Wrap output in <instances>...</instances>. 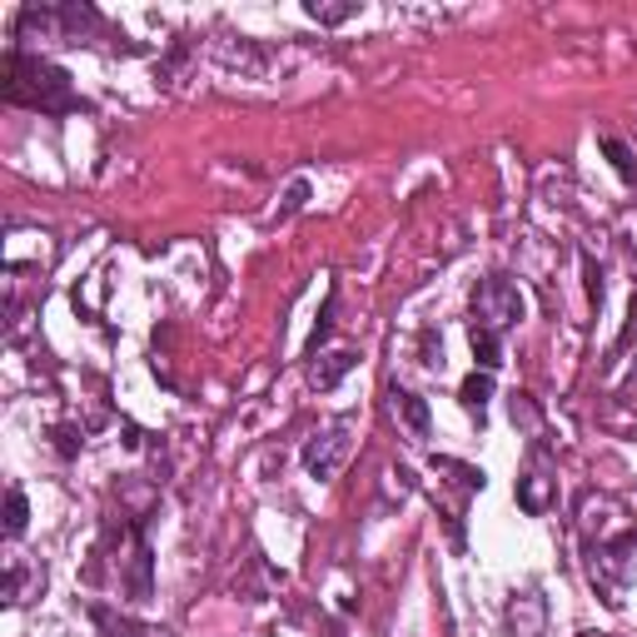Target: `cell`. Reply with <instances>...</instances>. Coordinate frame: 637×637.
Wrapping results in <instances>:
<instances>
[{
    "instance_id": "8fae6325",
    "label": "cell",
    "mask_w": 637,
    "mask_h": 637,
    "mask_svg": "<svg viewBox=\"0 0 637 637\" xmlns=\"http://www.w3.org/2000/svg\"><path fill=\"white\" fill-rule=\"evenodd\" d=\"M334 309H339V289H329V299H324V314H318L314 334H309V354H318V344L329 339V329H334Z\"/></svg>"
},
{
    "instance_id": "7a4b0ae2",
    "label": "cell",
    "mask_w": 637,
    "mask_h": 637,
    "mask_svg": "<svg viewBox=\"0 0 637 637\" xmlns=\"http://www.w3.org/2000/svg\"><path fill=\"white\" fill-rule=\"evenodd\" d=\"M523 314H528V299H523V289L513 279H503V274H494V279H484L473 289V329L508 334Z\"/></svg>"
},
{
    "instance_id": "6da1fadb",
    "label": "cell",
    "mask_w": 637,
    "mask_h": 637,
    "mask_svg": "<svg viewBox=\"0 0 637 637\" xmlns=\"http://www.w3.org/2000/svg\"><path fill=\"white\" fill-rule=\"evenodd\" d=\"M0 95H5V105H25V110H40V115H85L90 110V100L75 95L71 75L60 71L55 60L30 55L21 46L5 55Z\"/></svg>"
},
{
    "instance_id": "52a82bcc",
    "label": "cell",
    "mask_w": 637,
    "mask_h": 637,
    "mask_svg": "<svg viewBox=\"0 0 637 637\" xmlns=\"http://www.w3.org/2000/svg\"><path fill=\"white\" fill-rule=\"evenodd\" d=\"M389 399H394V413H399L403 424L413 428V438H428V403L419 399L413 389H399V384L389 389Z\"/></svg>"
},
{
    "instance_id": "ba28073f",
    "label": "cell",
    "mask_w": 637,
    "mask_h": 637,
    "mask_svg": "<svg viewBox=\"0 0 637 637\" xmlns=\"http://www.w3.org/2000/svg\"><path fill=\"white\" fill-rule=\"evenodd\" d=\"M459 399H463V409L484 424L488 419V399H494V374H484V369H473L469 378H463V389H459Z\"/></svg>"
},
{
    "instance_id": "7c38bea8",
    "label": "cell",
    "mask_w": 637,
    "mask_h": 637,
    "mask_svg": "<svg viewBox=\"0 0 637 637\" xmlns=\"http://www.w3.org/2000/svg\"><path fill=\"white\" fill-rule=\"evenodd\" d=\"M304 11L314 15V21H324V25H339V21H349V15H354V5H318V0H309Z\"/></svg>"
},
{
    "instance_id": "4fadbf2b",
    "label": "cell",
    "mask_w": 637,
    "mask_h": 637,
    "mask_svg": "<svg viewBox=\"0 0 637 637\" xmlns=\"http://www.w3.org/2000/svg\"><path fill=\"white\" fill-rule=\"evenodd\" d=\"M602 150L613 154V165H617V175H623V179H633V175H637V170H633V154H627V145H623V140H613V135H608V140H602Z\"/></svg>"
},
{
    "instance_id": "9c48e42d",
    "label": "cell",
    "mask_w": 637,
    "mask_h": 637,
    "mask_svg": "<svg viewBox=\"0 0 637 637\" xmlns=\"http://www.w3.org/2000/svg\"><path fill=\"white\" fill-rule=\"evenodd\" d=\"M469 344H473V359L484 374H498L503 369V334H488V329H473L469 324Z\"/></svg>"
},
{
    "instance_id": "5bb4252c",
    "label": "cell",
    "mask_w": 637,
    "mask_h": 637,
    "mask_svg": "<svg viewBox=\"0 0 637 637\" xmlns=\"http://www.w3.org/2000/svg\"><path fill=\"white\" fill-rule=\"evenodd\" d=\"M304 200H309V185H304V179H295V185H289V195H284V204H279V220L299 214V210H304Z\"/></svg>"
},
{
    "instance_id": "9a60e30c",
    "label": "cell",
    "mask_w": 637,
    "mask_h": 637,
    "mask_svg": "<svg viewBox=\"0 0 637 637\" xmlns=\"http://www.w3.org/2000/svg\"><path fill=\"white\" fill-rule=\"evenodd\" d=\"M513 424H538V409H533L528 394H513Z\"/></svg>"
},
{
    "instance_id": "3957f363",
    "label": "cell",
    "mask_w": 637,
    "mask_h": 637,
    "mask_svg": "<svg viewBox=\"0 0 637 637\" xmlns=\"http://www.w3.org/2000/svg\"><path fill=\"white\" fill-rule=\"evenodd\" d=\"M354 453V419H334L324 434H314L304 444V469H309V478H334V473L344 469V459Z\"/></svg>"
},
{
    "instance_id": "277c9868",
    "label": "cell",
    "mask_w": 637,
    "mask_h": 637,
    "mask_svg": "<svg viewBox=\"0 0 637 637\" xmlns=\"http://www.w3.org/2000/svg\"><path fill=\"white\" fill-rule=\"evenodd\" d=\"M503 623H508V637H544L548 633V598L538 588L513 592Z\"/></svg>"
},
{
    "instance_id": "5b68a950",
    "label": "cell",
    "mask_w": 637,
    "mask_h": 637,
    "mask_svg": "<svg viewBox=\"0 0 637 637\" xmlns=\"http://www.w3.org/2000/svg\"><path fill=\"white\" fill-rule=\"evenodd\" d=\"M519 503L523 513H548V503H553V473H548V453L544 449H533V469L519 478Z\"/></svg>"
},
{
    "instance_id": "8992f818",
    "label": "cell",
    "mask_w": 637,
    "mask_h": 637,
    "mask_svg": "<svg viewBox=\"0 0 637 637\" xmlns=\"http://www.w3.org/2000/svg\"><path fill=\"white\" fill-rule=\"evenodd\" d=\"M354 364H359V354H354V349H334V354L314 359V369H309V384H314L318 394H329V389H339V378L349 374Z\"/></svg>"
},
{
    "instance_id": "30bf717a",
    "label": "cell",
    "mask_w": 637,
    "mask_h": 637,
    "mask_svg": "<svg viewBox=\"0 0 637 637\" xmlns=\"http://www.w3.org/2000/svg\"><path fill=\"white\" fill-rule=\"evenodd\" d=\"M25 519H30V508H25V494H21V488H11V494H5V533H11V538H21V533H25Z\"/></svg>"
},
{
    "instance_id": "2e32d148",
    "label": "cell",
    "mask_w": 637,
    "mask_h": 637,
    "mask_svg": "<svg viewBox=\"0 0 637 637\" xmlns=\"http://www.w3.org/2000/svg\"><path fill=\"white\" fill-rule=\"evenodd\" d=\"M588 299L592 304H602V274L592 270V260H588Z\"/></svg>"
}]
</instances>
